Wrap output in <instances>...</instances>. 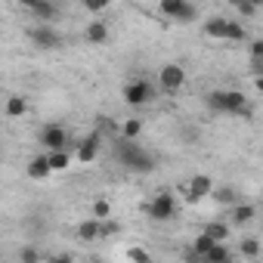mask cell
<instances>
[{
    "mask_svg": "<svg viewBox=\"0 0 263 263\" xmlns=\"http://www.w3.org/2000/svg\"><path fill=\"white\" fill-rule=\"evenodd\" d=\"M204 102H208L211 111L251 118V105H248V96H245L241 90H211V93L204 96Z\"/></svg>",
    "mask_w": 263,
    "mask_h": 263,
    "instance_id": "obj_1",
    "label": "cell"
},
{
    "mask_svg": "<svg viewBox=\"0 0 263 263\" xmlns=\"http://www.w3.org/2000/svg\"><path fill=\"white\" fill-rule=\"evenodd\" d=\"M115 158H118L127 171H134V174H149V171H155V158H152L143 146H137L134 140H118Z\"/></svg>",
    "mask_w": 263,
    "mask_h": 263,
    "instance_id": "obj_2",
    "label": "cell"
},
{
    "mask_svg": "<svg viewBox=\"0 0 263 263\" xmlns=\"http://www.w3.org/2000/svg\"><path fill=\"white\" fill-rule=\"evenodd\" d=\"M204 34L208 37H220V41H245L248 37V28L241 25V22H235V19H223V16H214V19H208L204 22Z\"/></svg>",
    "mask_w": 263,
    "mask_h": 263,
    "instance_id": "obj_3",
    "label": "cell"
},
{
    "mask_svg": "<svg viewBox=\"0 0 263 263\" xmlns=\"http://www.w3.org/2000/svg\"><path fill=\"white\" fill-rule=\"evenodd\" d=\"M124 102L134 105V108L149 105V102H155V87H152L149 81H143V78L130 81V84H124Z\"/></svg>",
    "mask_w": 263,
    "mask_h": 263,
    "instance_id": "obj_4",
    "label": "cell"
},
{
    "mask_svg": "<svg viewBox=\"0 0 263 263\" xmlns=\"http://www.w3.org/2000/svg\"><path fill=\"white\" fill-rule=\"evenodd\" d=\"M146 214H149L152 220H174V214H177L174 195H171V192H158L152 201H146Z\"/></svg>",
    "mask_w": 263,
    "mask_h": 263,
    "instance_id": "obj_5",
    "label": "cell"
},
{
    "mask_svg": "<svg viewBox=\"0 0 263 263\" xmlns=\"http://www.w3.org/2000/svg\"><path fill=\"white\" fill-rule=\"evenodd\" d=\"M28 37H31V44H34L37 50H59V47H62V34H59L53 25H34V28L28 31Z\"/></svg>",
    "mask_w": 263,
    "mask_h": 263,
    "instance_id": "obj_6",
    "label": "cell"
},
{
    "mask_svg": "<svg viewBox=\"0 0 263 263\" xmlns=\"http://www.w3.org/2000/svg\"><path fill=\"white\" fill-rule=\"evenodd\" d=\"M161 13L174 22H195L198 19V10L186 0H161Z\"/></svg>",
    "mask_w": 263,
    "mask_h": 263,
    "instance_id": "obj_7",
    "label": "cell"
},
{
    "mask_svg": "<svg viewBox=\"0 0 263 263\" xmlns=\"http://www.w3.org/2000/svg\"><path fill=\"white\" fill-rule=\"evenodd\" d=\"M99 146H102V134H99V130H93V134H87V137L74 146V158H78L81 164H90V161H96Z\"/></svg>",
    "mask_w": 263,
    "mask_h": 263,
    "instance_id": "obj_8",
    "label": "cell"
},
{
    "mask_svg": "<svg viewBox=\"0 0 263 263\" xmlns=\"http://www.w3.org/2000/svg\"><path fill=\"white\" fill-rule=\"evenodd\" d=\"M158 84H161V90L164 93H177V90H183V84H186V71H183V65H164L161 71H158Z\"/></svg>",
    "mask_w": 263,
    "mask_h": 263,
    "instance_id": "obj_9",
    "label": "cell"
},
{
    "mask_svg": "<svg viewBox=\"0 0 263 263\" xmlns=\"http://www.w3.org/2000/svg\"><path fill=\"white\" fill-rule=\"evenodd\" d=\"M41 143H44V149H50V152H68L65 146H68V134L59 127V124H47L44 130H41Z\"/></svg>",
    "mask_w": 263,
    "mask_h": 263,
    "instance_id": "obj_10",
    "label": "cell"
},
{
    "mask_svg": "<svg viewBox=\"0 0 263 263\" xmlns=\"http://www.w3.org/2000/svg\"><path fill=\"white\" fill-rule=\"evenodd\" d=\"M183 192H186V201H192V204H195V201H201V198L214 195V183H211V177H208V174H195Z\"/></svg>",
    "mask_w": 263,
    "mask_h": 263,
    "instance_id": "obj_11",
    "label": "cell"
},
{
    "mask_svg": "<svg viewBox=\"0 0 263 263\" xmlns=\"http://www.w3.org/2000/svg\"><path fill=\"white\" fill-rule=\"evenodd\" d=\"M25 10H28L34 19H41V25H53V22L59 19V7H56V4H41V0H25Z\"/></svg>",
    "mask_w": 263,
    "mask_h": 263,
    "instance_id": "obj_12",
    "label": "cell"
},
{
    "mask_svg": "<svg viewBox=\"0 0 263 263\" xmlns=\"http://www.w3.org/2000/svg\"><path fill=\"white\" fill-rule=\"evenodd\" d=\"M78 238H81V241H96V238H102V220H96V217L81 220V223H78Z\"/></svg>",
    "mask_w": 263,
    "mask_h": 263,
    "instance_id": "obj_13",
    "label": "cell"
},
{
    "mask_svg": "<svg viewBox=\"0 0 263 263\" xmlns=\"http://www.w3.org/2000/svg\"><path fill=\"white\" fill-rule=\"evenodd\" d=\"M25 174H28L31 180H47V177L53 174V167H50V158H47V155H37V158H31V161H28V167H25Z\"/></svg>",
    "mask_w": 263,
    "mask_h": 263,
    "instance_id": "obj_14",
    "label": "cell"
},
{
    "mask_svg": "<svg viewBox=\"0 0 263 263\" xmlns=\"http://www.w3.org/2000/svg\"><path fill=\"white\" fill-rule=\"evenodd\" d=\"M254 220H257V208H254V204L241 201V204L232 208V223H235V226H248V223H254Z\"/></svg>",
    "mask_w": 263,
    "mask_h": 263,
    "instance_id": "obj_15",
    "label": "cell"
},
{
    "mask_svg": "<svg viewBox=\"0 0 263 263\" xmlns=\"http://www.w3.org/2000/svg\"><path fill=\"white\" fill-rule=\"evenodd\" d=\"M204 235H211L217 245H226V238H229V226H226L223 220H214V223L204 226Z\"/></svg>",
    "mask_w": 263,
    "mask_h": 263,
    "instance_id": "obj_16",
    "label": "cell"
},
{
    "mask_svg": "<svg viewBox=\"0 0 263 263\" xmlns=\"http://www.w3.org/2000/svg\"><path fill=\"white\" fill-rule=\"evenodd\" d=\"M87 41H90V44H105V41H108V25H105V22L87 25Z\"/></svg>",
    "mask_w": 263,
    "mask_h": 263,
    "instance_id": "obj_17",
    "label": "cell"
},
{
    "mask_svg": "<svg viewBox=\"0 0 263 263\" xmlns=\"http://www.w3.org/2000/svg\"><path fill=\"white\" fill-rule=\"evenodd\" d=\"M214 248H217V241H214L211 235H204V232H201V235L192 241V248H189V251H192V254H198V257H208Z\"/></svg>",
    "mask_w": 263,
    "mask_h": 263,
    "instance_id": "obj_18",
    "label": "cell"
},
{
    "mask_svg": "<svg viewBox=\"0 0 263 263\" xmlns=\"http://www.w3.org/2000/svg\"><path fill=\"white\" fill-rule=\"evenodd\" d=\"M140 134H143V121L140 118H130V121L121 124V140H137Z\"/></svg>",
    "mask_w": 263,
    "mask_h": 263,
    "instance_id": "obj_19",
    "label": "cell"
},
{
    "mask_svg": "<svg viewBox=\"0 0 263 263\" xmlns=\"http://www.w3.org/2000/svg\"><path fill=\"white\" fill-rule=\"evenodd\" d=\"M214 201H220V204H241L238 201V192L232 189V186H220V189H214Z\"/></svg>",
    "mask_w": 263,
    "mask_h": 263,
    "instance_id": "obj_20",
    "label": "cell"
},
{
    "mask_svg": "<svg viewBox=\"0 0 263 263\" xmlns=\"http://www.w3.org/2000/svg\"><path fill=\"white\" fill-rule=\"evenodd\" d=\"M238 251H241V257H260V238H254V235H248V238H241V245H238Z\"/></svg>",
    "mask_w": 263,
    "mask_h": 263,
    "instance_id": "obj_21",
    "label": "cell"
},
{
    "mask_svg": "<svg viewBox=\"0 0 263 263\" xmlns=\"http://www.w3.org/2000/svg\"><path fill=\"white\" fill-rule=\"evenodd\" d=\"M204 263H232V251H229L226 245H217V248L204 257Z\"/></svg>",
    "mask_w": 263,
    "mask_h": 263,
    "instance_id": "obj_22",
    "label": "cell"
},
{
    "mask_svg": "<svg viewBox=\"0 0 263 263\" xmlns=\"http://www.w3.org/2000/svg\"><path fill=\"white\" fill-rule=\"evenodd\" d=\"M25 108H28V105H25L22 96H10V99H7V118H22Z\"/></svg>",
    "mask_w": 263,
    "mask_h": 263,
    "instance_id": "obj_23",
    "label": "cell"
},
{
    "mask_svg": "<svg viewBox=\"0 0 263 263\" xmlns=\"http://www.w3.org/2000/svg\"><path fill=\"white\" fill-rule=\"evenodd\" d=\"M47 158H50L53 174H56V171H65V167L71 164V155H68V152H47Z\"/></svg>",
    "mask_w": 263,
    "mask_h": 263,
    "instance_id": "obj_24",
    "label": "cell"
},
{
    "mask_svg": "<svg viewBox=\"0 0 263 263\" xmlns=\"http://www.w3.org/2000/svg\"><path fill=\"white\" fill-rule=\"evenodd\" d=\"M127 260L130 263H152V254L143 248H127Z\"/></svg>",
    "mask_w": 263,
    "mask_h": 263,
    "instance_id": "obj_25",
    "label": "cell"
},
{
    "mask_svg": "<svg viewBox=\"0 0 263 263\" xmlns=\"http://www.w3.org/2000/svg\"><path fill=\"white\" fill-rule=\"evenodd\" d=\"M108 214H111V204H108L105 198H96V201H93V217H96V220H108Z\"/></svg>",
    "mask_w": 263,
    "mask_h": 263,
    "instance_id": "obj_26",
    "label": "cell"
},
{
    "mask_svg": "<svg viewBox=\"0 0 263 263\" xmlns=\"http://www.w3.org/2000/svg\"><path fill=\"white\" fill-rule=\"evenodd\" d=\"M19 260L22 263H41V254H37V248H22L19 251Z\"/></svg>",
    "mask_w": 263,
    "mask_h": 263,
    "instance_id": "obj_27",
    "label": "cell"
},
{
    "mask_svg": "<svg viewBox=\"0 0 263 263\" xmlns=\"http://www.w3.org/2000/svg\"><path fill=\"white\" fill-rule=\"evenodd\" d=\"M235 10H238V16L251 19V16L257 13V4H245V0H235Z\"/></svg>",
    "mask_w": 263,
    "mask_h": 263,
    "instance_id": "obj_28",
    "label": "cell"
},
{
    "mask_svg": "<svg viewBox=\"0 0 263 263\" xmlns=\"http://www.w3.org/2000/svg\"><path fill=\"white\" fill-rule=\"evenodd\" d=\"M108 7V0H84V10L87 13H102Z\"/></svg>",
    "mask_w": 263,
    "mask_h": 263,
    "instance_id": "obj_29",
    "label": "cell"
},
{
    "mask_svg": "<svg viewBox=\"0 0 263 263\" xmlns=\"http://www.w3.org/2000/svg\"><path fill=\"white\" fill-rule=\"evenodd\" d=\"M96 124H99V127H96V130H99V134H105V130H115V121H111L108 115H102V118H96Z\"/></svg>",
    "mask_w": 263,
    "mask_h": 263,
    "instance_id": "obj_30",
    "label": "cell"
},
{
    "mask_svg": "<svg viewBox=\"0 0 263 263\" xmlns=\"http://www.w3.org/2000/svg\"><path fill=\"white\" fill-rule=\"evenodd\" d=\"M248 50H251V59H263V41H251Z\"/></svg>",
    "mask_w": 263,
    "mask_h": 263,
    "instance_id": "obj_31",
    "label": "cell"
},
{
    "mask_svg": "<svg viewBox=\"0 0 263 263\" xmlns=\"http://www.w3.org/2000/svg\"><path fill=\"white\" fill-rule=\"evenodd\" d=\"M198 137H201V130H195V127H183V140H186V143H195Z\"/></svg>",
    "mask_w": 263,
    "mask_h": 263,
    "instance_id": "obj_32",
    "label": "cell"
},
{
    "mask_svg": "<svg viewBox=\"0 0 263 263\" xmlns=\"http://www.w3.org/2000/svg\"><path fill=\"white\" fill-rule=\"evenodd\" d=\"M251 74L263 78V59H251Z\"/></svg>",
    "mask_w": 263,
    "mask_h": 263,
    "instance_id": "obj_33",
    "label": "cell"
},
{
    "mask_svg": "<svg viewBox=\"0 0 263 263\" xmlns=\"http://www.w3.org/2000/svg\"><path fill=\"white\" fill-rule=\"evenodd\" d=\"M44 263H74L71 257H65V254H53V257H47Z\"/></svg>",
    "mask_w": 263,
    "mask_h": 263,
    "instance_id": "obj_34",
    "label": "cell"
},
{
    "mask_svg": "<svg viewBox=\"0 0 263 263\" xmlns=\"http://www.w3.org/2000/svg\"><path fill=\"white\" fill-rule=\"evenodd\" d=\"M111 232H118L115 220H102V235H111Z\"/></svg>",
    "mask_w": 263,
    "mask_h": 263,
    "instance_id": "obj_35",
    "label": "cell"
},
{
    "mask_svg": "<svg viewBox=\"0 0 263 263\" xmlns=\"http://www.w3.org/2000/svg\"><path fill=\"white\" fill-rule=\"evenodd\" d=\"M257 90H260V93H263V78H257Z\"/></svg>",
    "mask_w": 263,
    "mask_h": 263,
    "instance_id": "obj_36",
    "label": "cell"
},
{
    "mask_svg": "<svg viewBox=\"0 0 263 263\" xmlns=\"http://www.w3.org/2000/svg\"><path fill=\"white\" fill-rule=\"evenodd\" d=\"M90 263H99V260H90Z\"/></svg>",
    "mask_w": 263,
    "mask_h": 263,
    "instance_id": "obj_37",
    "label": "cell"
}]
</instances>
